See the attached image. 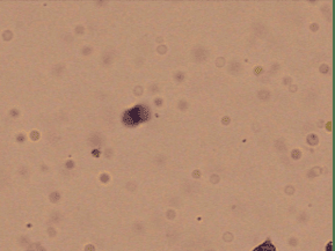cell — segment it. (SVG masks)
Instances as JSON below:
<instances>
[{"mask_svg": "<svg viewBox=\"0 0 335 251\" xmlns=\"http://www.w3.org/2000/svg\"><path fill=\"white\" fill-rule=\"evenodd\" d=\"M253 251H276V248H275L269 241H267V242H265L263 244L259 245L258 248H255Z\"/></svg>", "mask_w": 335, "mask_h": 251, "instance_id": "6da1fadb", "label": "cell"}]
</instances>
